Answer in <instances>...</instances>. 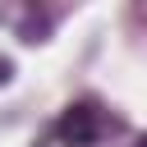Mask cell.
I'll use <instances>...</instances> for the list:
<instances>
[{"instance_id":"3957f363","label":"cell","mask_w":147,"mask_h":147,"mask_svg":"<svg viewBox=\"0 0 147 147\" xmlns=\"http://www.w3.org/2000/svg\"><path fill=\"white\" fill-rule=\"evenodd\" d=\"M138 147H147V138H142V142H138Z\"/></svg>"},{"instance_id":"6da1fadb","label":"cell","mask_w":147,"mask_h":147,"mask_svg":"<svg viewBox=\"0 0 147 147\" xmlns=\"http://www.w3.org/2000/svg\"><path fill=\"white\" fill-rule=\"evenodd\" d=\"M106 129H115L106 115H101V106H92V101H78V106H69L64 110V119H60V138L69 142V147H92Z\"/></svg>"},{"instance_id":"7a4b0ae2","label":"cell","mask_w":147,"mask_h":147,"mask_svg":"<svg viewBox=\"0 0 147 147\" xmlns=\"http://www.w3.org/2000/svg\"><path fill=\"white\" fill-rule=\"evenodd\" d=\"M5 78H9V60H0V83H5Z\"/></svg>"}]
</instances>
